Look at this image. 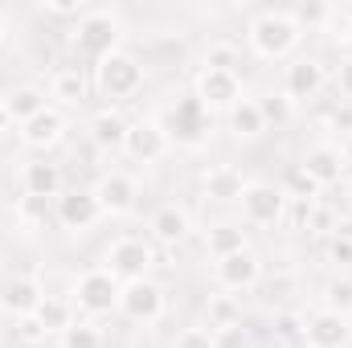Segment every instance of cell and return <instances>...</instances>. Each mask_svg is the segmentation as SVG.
Returning a JSON list of instances; mask_svg holds the SVG:
<instances>
[{"mask_svg":"<svg viewBox=\"0 0 352 348\" xmlns=\"http://www.w3.org/2000/svg\"><path fill=\"white\" fill-rule=\"evenodd\" d=\"M246 45L263 62H291L295 50L303 45V29L295 25L291 8H263L246 25Z\"/></svg>","mask_w":352,"mask_h":348,"instance_id":"obj_1","label":"cell"},{"mask_svg":"<svg viewBox=\"0 0 352 348\" xmlns=\"http://www.w3.org/2000/svg\"><path fill=\"white\" fill-rule=\"evenodd\" d=\"M90 87H94L98 98H107V107H115L123 98H135L144 90V62L131 50H115V54H107L102 62L90 66Z\"/></svg>","mask_w":352,"mask_h":348,"instance_id":"obj_2","label":"cell"},{"mask_svg":"<svg viewBox=\"0 0 352 348\" xmlns=\"http://www.w3.org/2000/svg\"><path fill=\"white\" fill-rule=\"evenodd\" d=\"M123 17L115 8H90L82 21H74V33H70V45L78 50V58H87L90 66L102 62L107 54L123 50Z\"/></svg>","mask_w":352,"mask_h":348,"instance_id":"obj_3","label":"cell"},{"mask_svg":"<svg viewBox=\"0 0 352 348\" xmlns=\"http://www.w3.org/2000/svg\"><path fill=\"white\" fill-rule=\"evenodd\" d=\"M119 291H123V283H119L111 270L90 266V270H82V274L74 279L70 303H74V312H82V316H90V320H98V316L119 312Z\"/></svg>","mask_w":352,"mask_h":348,"instance_id":"obj_4","label":"cell"},{"mask_svg":"<svg viewBox=\"0 0 352 348\" xmlns=\"http://www.w3.org/2000/svg\"><path fill=\"white\" fill-rule=\"evenodd\" d=\"M192 98L209 115H230L246 98V83H242L238 70H209V66H201L197 78H192Z\"/></svg>","mask_w":352,"mask_h":348,"instance_id":"obj_5","label":"cell"},{"mask_svg":"<svg viewBox=\"0 0 352 348\" xmlns=\"http://www.w3.org/2000/svg\"><path fill=\"white\" fill-rule=\"evenodd\" d=\"M102 270H111L119 283H135V279H152V266H156V250H152V242H144V238H131V234H123V238H115L107 250H102V262H98Z\"/></svg>","mask_w":352,"mask_h":348,"instance_id":"obj_6","label":"cell"},{"mask_svg":"<svg viewBox=\"0 0 352 348\" xmlns=\"http://www.w3.org/2000/svg\"><path fill=\"white\" fill-rule=\"evenodd\" d=\"M119 312H123L131 324L152 328V324L164 320L168 295H164V287H160L156 279H135V283H123V291H119Z\"/></svg>","mask_w":352,"mask_h":348,"instance_id":"obj_7","label":"cell"},{"mask_svg":"<svg viewBox=\"0 0 352 348\" xmlns=\"http://www.w3.org/2000/svg\"><path fill=\"white\" fill-rule=\"evenodd\" d=\"M328 87V66L320 58H291L283 66V83H278V94L291 102V107H303L311 98H320Z\"/></svg>","mask_w":352,"mask_h":348,"instance_id":"obj_8","label":"cell"},{"mask_svg":"<svg viewBox=\"0 0 352 348\" xmlns=\"http://www.w3.org/2000/svg\"><path fill=\"white\" fill-rule=\"evenodd\" d=\"M238 205H242V226H278L291 209L283 184L274 180H250Z\"/></svg>","mask_w":352,"mask_h":348,"instance_id":"obj_9","label":"cell"},{"mask_svg":"<svg viewBox=\"0 0 352 348\" xmlns=\"http://www.w3.org/2000/svg\"><path fill=\"white\" fill-rule=\"evenodd\" d=\"M173 152V135L160 119H131V131H127V144H123V156L131 164H160L164 156Z\"/></svg>","mask_w":352,"mask_h":348,"instance_id":"obj_10","label":"cell"},{"mask_svg":"<svg viewBox=\"0 0 352 348\" xmlns=\"http://www.w3.org/2000/svg\"><path fill=\"white\" fill-rule=\"evenodd\" d=\"M90 193H94L102 217H127L140 205V180L131 173H123V168H107V173L90 184Z\"/></svg>","mask_w":352,"mask_h":348,"instance_id":"obj_11","label":"cell"},{"mask_svg":"<svg viewBox=\"0 0 352 348\" xmlns=\"http://www.w3.org/2000/svg\"><path fill=\"white\" fill-rule=\"evenodd\" d=\"M349 156H344V148L340 144H311L307 152H303V160H299V168L307 173V180L324 193V188H332V184H340V180H349Z\"/></svg>","mask_w":352,"mask_h":348,"instance_id":"obj_12","label":"cell"},{"mask_svg":"<svg viewBox=\"0 0 352 348\" xmlns=\"http://www.w3.org/2000/svg\"><path fill=\"white\" fill-rule=\"evenodd\" d=\"M54 221L66 230V234H90L98 221H102V209L94 201L90 188H70L54 201Z\"/></svg>","mask_w":352,"mask_h":348,"instance_id":"obj_13","label":"cell"},{"mask_svg":"<svg viewBox=\"0 0 352 348\" xmlns=\"http://www.w3.org/2000/svg\"><path fill=\"white\" fill-rule=\"evenodd\" d=\"M213 279H217V287L221 291H230V295H242V291H254L258 283H263V259H258V250H238V254H230V259H217L213 262Z\"/></svg>","mask_w":352,"mask_h":348,"instance_id":"obj_14","label":"cell"},{"mask_svg":"<svg viewBox=\"0 0 352 348\" xmlns=\"http://www.w3.org/2000/svg\"><path fill=\"white\" fill-rule=\"evenodd\" d=\"M352 345V316L316 307L303 320V348H349Z\"/></svg>","mask_w":352,"mask_h":348,"instance_id":"obj_15","label":"cell"},{"mask_svg":"<svg viewBox=\"0 0 352 348\" xmlns=\"http://www.w3.org/2000/svg\"><path fill=\"white\" fill-rule=\"evenodd\" d=\"M66 131H70L66 111L45 107L41 115H33L29 123H21V127H16V140H21L29 152H50L54 144H62V135H66Z\"/></svg>","mask_w":352,"mask_h":348,"instance_id":"obj_16","label":"cell"},{"mask_svg":"<svg viewBox=\"0 0 352 348\" xmlns=\"http://www.w3.org/2000/svg\"><path fill=\"white\" fill-rule=\"evenodd\" d=\"M45 299V287L37 274H12L4 287H0V312L12 316V320H25L37 312V303Z\"/></svg>","mask_w":352,"mask_h":348,"instance_id":"obj_17","label":"cell"},{"mask_svg":"<svg viewBox=\"0 0 352 348\" xmlns=\"http://www.w3.org/2000/svg\"><path fill=\"white\" fill-rule=\"evenodd\" d=\"M127 131H131V119H127L119 107H98V111L87 119L90 144H94V148H102V152H123Z\"/></svg>","mask_w":352,"mask_h":348,"instance_id":"obj_18","label":"cell"},{"mask_svg":"<svg viewBox=\"0 0 352 348\" xmlns=\"http://www.w3.org/2000/svg\"><path fill=\"white\" fill-rule=\"evenodd\" d=\"M148 234H152V242H160V246H180V242L192 238V213H188L184 205H176V201H164V205L148 217Z\"/></svg>","mask_w":352,"mask_h":348,"instance_id":"obj_19","label":"cell"},{"mask_svg":"<svg viewBox=\"0 0 352 348\" xmlns=\"http://www.w3.org/2000/svg\"><path fill=\"white\" fill-rule=\"evenodd\" d=\"M246 184L250 180L242 176V168H234V164H209L205 176H201V193L213 205H238L242 193H246Z\"/></svg>","mask_w":352,"mask_h":348,"instance_id":"obj_20","label":"cell"},{"mask_svg":"<svg viewBox=\"0 0 352 348\" xmlns=\"http://www.w3.org/2000/svg\"><path fill=\"white\" fill-rule=\"evenodd\" d=\"M176 115V144H184V148H197V144H205V135H209V123H213V115L197 102V98H184L180 107H173ZM168 131V135H173Z\"/></svg>","mask_w":352,"mask_h":348,"instance_id":"obj_21","label":"cell"},{"mask_svg":"<svg viewBox=\"0 0 352 348\" xmlns=\"http://www.w3.org/2000/svg\"><path fill=\"white\" fill-rule=\"evenodd\" d=\"M21 188H25L29 197L58 201V197L66 193V176H62L58 164H50V160H29V164L21 168Z\"/></svg>","mask_w":352,"mask_h":348,"instance_id":"obj_22","label":"cell"},{"mask_svg":"<svg viewBox=\"0 0 352 348\" xmlns=\"http://www.w3.org/2000/svg\"><path fill=\"white\" fill-rule=\"evenodd\" d=\"M201 246H205V254L213 262L230 259V254H238V250L250 246V242H246V226H242V221H213V226L205 230Z\"/></svg>","mask_w":352,"mask_h":348,"instance_id":"obj_23","label":"cell"},{"mask_svg":"<svg viewBox=\"0 0 352 348\" xmlns=\"http://www.w3.org/2000/svg\"><path fill=\"white\" fill-rule=\"evenodd\" d=\"M0 98H4V107H8V115H12L16 127L29 123L33 115H41L45 107H54V102H50V90L37 87V83H21V87H12L8 94H0Z\"/></svg>","mask_w":352,"mask_h":348,"instance_id":"obj_24","label":"cell"},{"mask_svg":"<svg viewBox=\"0 0 352 348\" xmlns=\"http://www.w3.org/2000/svg\"><path fill=\"white\" fill-rule=\"evenodd\" d=\"M90 90V78L82 74V66H62V70H54V78H50V102L62 111V107H78L82 98H87Z\"/></svg>","mask_w":352,"mask_h":348,"instance_id":"obj_25","label":"cell"},{"mask_svg":"<svg viewBox=\"0 0 352 348\" xmlns=\"http://www.w3.org/2000/svg\"><path fill=\"white\" fill-rule=\"evenodd\" d=\"M226 127H230V135H234V140H246V144H250V140H258V135H263L270 123H266V115H263V102L246 94V98L226 115Z\"/></svg>","mask_w":352,"mask_h":348,"instance_id":"obj_26","label":"cell"},{"mask_svg":"<svg viewBox=\"0 0 352 348\" xmlns=\"http://www.w3.org/2000/svg\"><path fill=\"white\" fill-rule=\"evenodd\" d=\"M33 320L45 328V336H62L66 328H74V303L66 299V295H45L41 303H37V312H33Z\"/></svg>","mask_w":352,"mask_h":348,"instance_id":"obj_27","label":"cell"},{"mask_svg":"<svg viewBox=\"0 0 352 348\" xmlns=\"http://www.w3.org/2000/svg\"><path fill=\"white\" fill-rule=\"evenodd\" d=\"M230 324H242V303H238V295H230V291L209 295V299H205V328L217 332V328H230Z\"/></svg>","mask_w":352,"mask_h":348,"instance_id":"obj_28","label":"cell"},{"mask_svg":"<svg viewBox=\"0 0 352 348\" xmlns=\"http://www.w3.org/2000/svg\"><path fill=\"white\" fill-rule=\"evenodd\" d=\"M320 307L328 312H340V316H352V274H332L320 291Z\"/></svg>","mask_w":352,"mask_h":348,"instance_id":"obj_29","label":"cell"},{"mask_svg":"<svg viewBox=\"0 0 352 348\" xmlns=\"http://www.w3.org/2000/svg\"><path fill=\"white\" fill-rule=\"evenodd\" d=\"M58 340L62 348H107V336L94 320H74V328H66Z\"/></svg>","mask_w":352,"mask_h":348,"instance_id":"obj_30","label":"cell"},{"mask_svg":"<svg viewBox=\"0 0 352 348\" xmlns=\"http://www.w3.org/2000/svg\"><path fill=\"white\" fill-rule=\"evenodd\" d=\"M291 17H295V25H299L303 33H311V29H324V25H332L340 12H336L332 4H295V8H291Z\"/></svg>","mask_w":352,"mask_h":348,"instance_id":"obj_31","label":"cell"},{"mask_svg":"<svg viewBox=\"0 0 352 348\" xmlns=\"http://www.w3.org/2000/svg\"><path fill=\"white\" fill-rule=\"evenodd\" d=\"M336 221H340V209H332V205H324V201H316V205L303 213V226H307L311 234H324V238L336 234Z\"/></svg>","mask_w":352,"mask_h":348,"instance_id":"obj_32","label":"cell"},{"mask_svg":"<svg viewBox=\"0 0 352 348\" xmlns=\"http://www.w3.org/2000/svg\"><path fill=\"white\" fill-rule=\"evenodd\" d=\"M201 66H209V70H238V45L234 41H213L205 50Z\"/></svg>","mask_w":352,"mask_h":348,"instance_id":"obj_33","label":"cell"},{"mask_svg":"<svg viewBox=\"0 0 352 348\" xmlns=\"http://www.w3.org/2000/svg\"><path fill=\"white\" fill-rule=\"evenodd\" d=\"M50 205H54V201H45V197H29V193H25V197L16 201V221H21V226H41L45 213H50Z\"/></svg>","mask_w":352,"mask_h":348,"instance_id":"obj_34","label":"cell"},{"mask_svg":"<svg viewBox=\"0 0 352 348\" xmlns=\"http://www.w3.org/2000/svg\"><path fill=\"white\" fill-rule=\"evenodd\" d=\"M274 336L283 345H303V316L299 312H278L274 316Z\"/></svg>","mask_w":352,"mask_h":348,"instance_id":"obj_35","label":"cell"},{"mask_svg":"<svg viewBox=\"0 0 352 348\" xmlns=\"http://www.w3.org/2000/svg\"><path fill=\"white\" fill-rule=\"evenodd\" d=\"M173 348H217V345H213V332L205 324H192V328H180L176 332Z\"/></svg>","mask_w":352,"mask_h":348,"instance_id":"obj_36","label":"cell"},{"mask_svg":"<svg viewBox=\"0 0 352 348\" xmlns=\"http://www.w3.org/2000/svg\"><path fill=\"white\" fill-rule=\"evenodd\" d=\"M328 131L332 135H340V140H352V102H336L332 111H328Z\"/></svg>","mask_w":352,"mask_h":348,"instance_id":"obj_37","label":"cell"},{"mask_svg":"<svg viewBox=\"0 0 352 348\" xmlns=\"http://www.w3.org/2000/svg\"><path fill=\"white\" fill-rule=\"evenodd\" d=\"M213 345L217 348H250V332H246V324H230V328L213 332Z\"/></svg>","mask_w":352,"mask_h":348,"instance_id":"obj_38","label":"cell"},{"mask_svg":"<svg viewBox=\"0 0 352 348\" xmlns=\"http://www.w3.org/2000/svg\"><path fill=\"white\" fill-rule=\"evenodd\" d=\"M324 254H328L332 266H352V242L340 238V234H332V238L324 242Z\"/></svg>","mask_w":352,"mask_h":348,"instance_id":"obj_39","label":"cell"},{"mask_svg":"<svg viewBox=\"0 0 352 348\" xmlns=\"http://www.w3.org/2000/svg\"><path fill=\"white\" fill-rule=\"evenodd\" d=\"M41 12H50V17H74V21H82L90 8L82 0H45L41 4Z\"/></svg>","mask_w":352,"mask_h":348,"instance_id":"obj_40","label":"cell"},{"mask_svg":"<svg viewBox=\"0 0 352 348\" xmlns=\"http://www.w3.org/2000/svg\"><path fill=\"white\" fill-rule=\"evenodd\" d=\"M16 340L29 345V348H37V345H45L50 336H45V328H41L33 316H25V320H16Z\"/></svg>","mask_w":352,"mask_h":348,"instance_id":"obj_41","label":"cell"},{"mask_svg":"<svg viewBox=\"0 0 352 348\" xmlns=\"http://www.w3.org/2000/svg\"><path fill=\"white\" fill-rule=\"evenodd\" d=\"M258 102H263L266 123H283V119H287V107H291V102H287L283 94H266V98H258Z\"/></svg>","mask_w":352,"mask_h":348,"instance_id":"obj_42","label":"cell"},{"mask_svg":"<svg viewBox=\"0 0 352 348\" xmlns=\"http://www.w3.org/2000/svg\"><path fill=\"white\" fill-rule=\"evenodd\" d=\"M336 90L344 94V102H352V58H344L336 66Z\"/></svg>","mask_w":352,"mask_h":348,"instance_id":"obj_43","label":"cell"},{"mask_svg":"<svg viewBox=\"0 0 352 348\" xmlns=\"http://www.w3.org/2000/svg\"><path fill=\"white\" fill-rule=\"evenodd\" d=\"M336 234L352 242V209H340V221H336Z\"/></svg>","mask_w":352,"mask_h":348,"instance_id":"obj_44","label":"cell"},{"mask_svg":"<svg viewBox=\"0 0 352 348\" xmlns=\"http://www.w3.org/2000/svg\"><path fill=\"white\" fill-rule=\"evenodd\" d=\"M16 123H12V115H8V107H4V98H0V135H8Z\"/></svg>","mask_w":352,"mask_h":348,"instance_id":"obj_45","label":"cell"},{"mask_svg":"<svg viewBox=\"0 0 352 348\" xmlns=\"http://www.w3.org/2000/svg\"><path fill=\"white\" fill-rule=\"evenodd\" d=\"M8 41V17H4V8H0V45Z\"/></svg>","mask_w":352,"mask_h":348,"instance_id":"obj_46","label":"cell"},{"mask_svg":"<svg viewBox=\"0 0 352 348\" xmlns=\"http://www.w3.org/2000/svg\"><path fill=\"white\" fill-rule=\"evenodd\" d=\"M344 193H349V209H352V176L344 180Z\"/></svg>","mask_w":352,"mask_h":348,"instance_id":"obj_47","label":"cell"},{"mask_svg":"<svg viewBox=\"0 0 352 348\" xmlns=\"http://www.w3.org/2000/svg\"><path fill=\"white\" fill-rule=\"evenodd\" d=\"M344 41H352V17H349V29H344Z\"/></svg>","mask_w":352,"mask_h":348,"instance_id":"obj_48","label":"cell"}]
</instances>
